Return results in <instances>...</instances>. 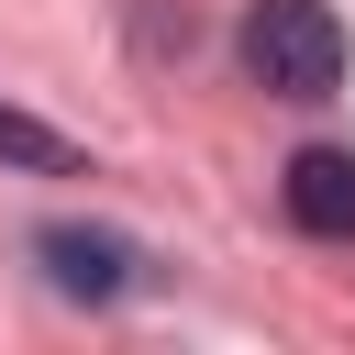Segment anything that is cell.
<instances>
[{
  "label": "cell",
  "mask_w": 355,
  "mask_h": 355,
  "mask_svg": "<svg viewBox=\"0 0 355 355\" xmlns=\"http://www.w3.org/2000/svg\"><path fill=\"white\" fill-rule=\"evenodd\" d=\"M244 78L266 100H333L344 89V22H333V0H255L244 11Z\"/></svg>",
  "instance_id": "6da1fadb"
},
{
  "label": "cell",
  "mask_w": 355,
  "mask_h": 355,
  "mask_svg": "<svg viewBox=\"0 0 355 355\" xmlns=\"http://www.w3.org/2000/svg\"><path fill=\"white\" fill-rule=\"evenodd\" d=\"M33 255H44V277H55L67 300H122V288H133V266H144V255H133L122 233H100V222H44V233H33Z\"/></svg>",
  "instance_id": "7a4b0ae2"
},
{
  "label": "cell",
  "mask_w": 355,
  "mask_h": 355,
  "mask_svg": "<svg viewBox=\"0 0 355 355\" xmlns=\"http://www.w3.org/2000/svg\"><path fill=\"white\" fill-rule=\"evenodd\" d=\"M0 166H22V178H78V144H67L55 122H33V111L0 100Z\"/></svg>",
  "instance_id": "277c9868"
},
{
  "label": "cell",
  "mask_w": 355,
  "mask_h": 355,
  "mask_svg": "<svg viewBox=\"0 0 355 355\" xmlns=\"http://www.w3.org/2000/svg\"><path fill=\"white\" fill-rule=\"evenodd\" d=\"M277 200H288V222H300V233L344 244V233H355V144H300V155H288V178H277Z\"/></svg>",
  "instance_id": "3957f363"
}]
</instances>
